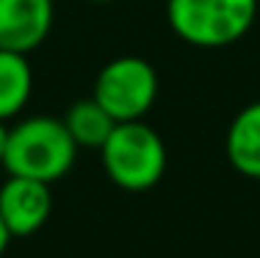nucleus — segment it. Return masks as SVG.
<instances>
[{"label": "nucleus", "instance_id": "nucleus-1", "mask_svg": "<svg viewBox=\"0 0 260 258\" xmlns=\"http://www.w3.org/2000/svg\"><path fill=\"white\" fill-rule=\"evenodd\" d=\"M78 145L58 117H28L9 128L3 167L9 175L53 183L72 169Z\"/></svg>", "mask_w": 260, "mask_h": 258}, {"label": "nucleus", "instance_id": "nucleus-2", "mask_svg": "<svg viewBox=\"0 0 260 258\" xmlns=\"http://www.w3.org/2000/svg\"><path fill=\"white\" fill-rule=\"evenodd\" d=\"M100 156L108 178L125 192H147L166 172V145L144 120L116 122Z\"/></svg>", "mask_w": 260, "mask_h": 258}, {"label": "nucleus", "instance_id": "nucleus-3", "mask_svg": "<svg viewBox=\"0 0 260 258\" xmlns=\"http://www.w3.org/2000/svg\"><path fill=\"white\" fill-rule=\"evenodd\" d=\"M169 25L194 47H224L246 36L257 17V0H169Z\"/></svg>", "mask_w": 260, "mask_h": 258}, {"label": "nucleus", "instance_id": "nucleus-4", "mask_svg": "<svg viewBox=\"0 0 260 258\" xmlns=\"http://www.w3.org/2000/svg\"><path fill=\"white\" fill-rule=\"evenodd\" d=\"M91 97L116 122L141 120L158 97V72L141 56H119L100 70Z\"/></svg>", "mask_w": 260, "mask_h": 258}, {"label": "nucleus", "instance_id": "nucleus-5", "mask_svg": "<svg viewBox=\"0 0 260 258\" xmlns=\"http://www.w3.org/2000/svg\"><path fill=\"white\" fill-rule=\"evenodd\" d=\"M53 211L50 183L36 178L9 175L0 186V217L11 236H30L47 222Z\"/></svg>", "mask_w": 260, "mask_h": 258}, {"label": "nucleus", "instance_id": "nucleus-6", "mask_svg": "<svg viewBox=\"0 0 260 258\" xmlns=\"http://www.w3.org/2000/svg\"><path fill=\"white\" fill-rule=\"evenodd\" d=\"M53 28V0H0V47L30 53Z\"/></svg>", "mask_w": 260, "mask_h": 258}, {"label": "nucleus", "instance_id": "nucleus-7", "mask_svg": "<svg viewBox=\"0 0 260 258\" xmlns=\"http://www.w3.org/2000/svg\"><path fill=\"white\" fill-rule=\"evenodd\" d=\"M224 147L235 172L260 181V100L244 106L233 117Z\"/></svg>", "mask_w": 260, "mask_h": 258}, {"label": "nucleus", "instance_id": "nucleus-8", "mask_svg": "<svg viewBox=\"0 0 260 258\" xmlns=\"http://www.w3.org/2000/svg\"><path fill=\"white\" fill-rule=\"evenodd\" d=\"M34 92V72L25 53L0 47V120H11L25 108Z\"/></svg>", "mask_w": 260, "mask_h": 258}, {"label": "nucleus", "instance_id": "nucleus-9", "mask_svg": "<svg viewBox=\"0 0 260 258\" xmlns=\"http://www.w3.org/2000/svg\"><path fill=\"white\" fill-rule=\"evenodd\" d=\"M64 125L78 147L100 150L105 145V139L111 136V131L116 128V120L105 111L94 97H83V100L70 106V111L64 114Z\"/></svg>", "mask_w": 260, "mask_h": 258}, {"label": "nucleus", "instance_id": "nucleus-10", "mask_svg": "<svg viewBox=\"0 0 260 258\" xmlns=\"http://www.w3.org/2000/svg\"><path fill=\"white\" fill-rule=\"evenodd\" d=\"M9 242H11V233H9V228H6L3 217H0V255L6 253V247H9Z\"/></svg>", "mask_w": 260, "mask_h": 258}, {"label": "nucleus", "instance_id": "nucleus-11", "mask_svg": "<svg viewBox=\"0 0 260 258\" xmlns=\"http://www.w3.org/2000/svg\"><path fill=\"white\" fill-rule=\"evenodd\" d=\"M6 142H9V128L0 120V164H3V156H6Z\"/></svg>", "mask_w": 260, "mask_h": 258}, {"label": "nucleus", "instance_id": "nucleus-12", "mask_svg": "<svg viewBox=\"0 0 260 258\" xmlns=\"http://www.w3.org/2000/svg\"><path fill=\"white\" fill-rule=\"evenodd\" d=\"M94 3H111V0H94Z\"/></svg>", "mask_w": 260, "mask_h": 258}]
</instances>
